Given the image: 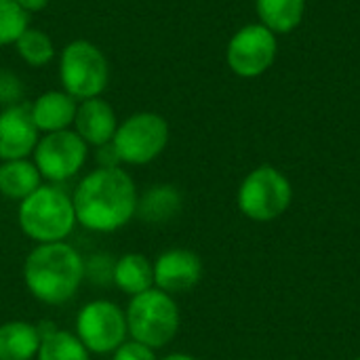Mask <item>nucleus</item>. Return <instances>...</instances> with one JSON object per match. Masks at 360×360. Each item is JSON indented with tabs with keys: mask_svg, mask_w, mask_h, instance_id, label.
I'll use <instances>...</instances> for the list:
<instances>
[{
	"mask_svg": "<svg viewBox=\"0 0 360 360\" xmlns=\"http://www.w3.org/2000/svg\"><path fill=\"white\" fill-rule=\"evenodd\" d=\"M40 333L42 342L36 360H91V352L82 346L76 333L55 329V325H51V329L40 327Z\"/></svg>",
	"mask_w": 360,
	"mask_h": 360,
	"instance_id": "obj_20",
	"label": "nucleus"
},
{
	"mask_svg": "<svg viewBox=\"0 0 360 360\" xmlns=\"http://www.w3.org/2000/svg\"><path fill=\"white\" fill-rule=\"evenodd\" d=\"M356 360H360V356H359V359H356Z\"/></svg>",
	"mask_w": 360,
	"mask_h": 360,
	"instance_id": "obj_27",
	"label": "nucleus"
},
{
	"mask_svg": "<svg viewBox=\"0 0 360 360\" xmlns=\"http://www.w3.org/2000/svg\"><path fill=\"white\" fill-rule=\"evenodd\" d=\"M255 11L259 23L270 32L289 34L302 23L306 0H255Z\"/></svg>",
	"mask_w": 360,
	"mask_h": 360,
	"instance_id": "obj_18",
	"label": "nucleus"
},
{
	"mask_svg": "<svg viewBox=\"0 0 360 360\" xmlns=\"http://www.w3.org/2000/svg\"><path fill=\"white\" fill-rule=\"evenodd\" d=\"M76 108L78 101L72 95H68L63 89L44 91L34 99V103H30L34 124L42 135L70 129L74 124Z\"/></svg>",
	"mask_w": 360,
	"mask_h": 360,
	"instance_id": "obj_14",
	"label": "nucleus"
},
{
	"mask_svg": "<svg viewBox=\"0 0 360 360\" xmlns=\"http://www.w3.org/2000/svg\"><path fill=\"white\" fill-rule=\"evenodd\" d=\"M59 82L76 101L101 97L110 82L108 57L91 40L68 42L59 55Z\"/></svg>",
	"mask_w": 360,
	"mask_h": 360,
	"instance_id": "obj_5",
	"label": "nucleus"
},
{
	"mask_svg": "<svg viewBox=\"0 0 360 360\" xmlns=\"http://www.w3.org/2000/svg\"><path fill=\"white\" fill-rule=\"evenodd\" d=\"M42 186V177L30 158L0 162V194L8 200L21 202Z\"/></svg>",
	"mask_w": 360,
	"mask_h": 360,
	"instance_id": "obj_17",
	"label": "nucleus"
},
{
	"mask_svg": "<svg viewBox=\"0 0 360 360\" xmlns=\"http://www.w3.org/2000/svg\"><path fill=\"white\" fill-rule=\"evenodd\" d=\"M72 127L86 146L101 148L112 143L118 129V116L105 99L93 97L78 101Z\"/></svg>",
	"mask_w": 360,
	"mask_h": 360,
	"instance_id": "obj_13",
	"label": "nucleus"
},
{
	"mask_svg": "<svg viewBox=\"0 0 360 360\" xmlns=\"http://www.w3.org/2000/svg\"><path fill=\"white\" fill-rule=\"evenodd\" d=\"M84 281V257L65 240L36 245L25 257L23 283L40 304L63 306L72 302Z\"/></svg>",
	"mask_w": 360,
	"mask_h": 360,
	"instance_id": "obj_2",
	"label": "nucleus"
},
{
	"mask_svg": "<svg viewBox=\"0 0 360 360\" xmlns=\"http://www.w3.org/2000/svg\"><path fill=\"white\" fill-rule=\"evenodd\" d=\"M32 156L42 179L49 184H61L82 171L89 158V146L74 129H65L42 135Z\"/></svg>",
	"mask_w": 360,
	"mask_h": 360,
	"instance_id": "obj_9",
	"label": "nucleus"
},
{
	"mask_svg": "<svg viewBox=\"0 0 360 360\" xmlns=\"http://www.w3.org/2000/svg\"><path fill=\"white\" fill-rule=\"evenodd\" d=\"M40 139L30 103H15L0 112V162L30 158Z\"/></svg>",
	"mask_w": 360,
	"mask_h": 360,
	"instance_id": "obj_11",
	"label": "nucleus"
},
{
	"mask_svg": "<svg viewBox=\"0 0 360 360\" xmlns=\"http://www.w3.org/2000/svg\"><path fill=\"white\" fill-rule=\"evenodd\" d=\"M23 95H25L23 80L15 72L0 68V105L8 108V105L21 103Z\"/></svg>",
	"mask_w": 360,
	"mask_h": 360,
	"instance_id": "obj_23",
	"label": "nucleus"
},
{
	"mask_svg": "<svg viewBox=\"0 0 360 360\" xmlns=\"http://www.w3.org/2000/svg\"><path fill=\"white\" fill-rule=\"evenodd\" d=\"M17 55L32 68H44L55 57V44L46 32L40 27H27L13 44Z\"/></svg>",
	"mask_w": 360,
	"mask_h": 360,
	"instance_id": "obj_21",
	"label": "nucleus"
},
{
	"mask_svg": "<svg viewBox=\"0 0 360 360\" xmlns=\"http://www.w3.org/2000/svg\"><path fill=\"white\" fill-rule=\"evenodd\" d=\"M160 360H196L194 356H190V354H184V352H173V354H167L165 359Z\"/></svg>",
	"mask_w": 360,
	"mask_h": 360,
	"instance_id": "obj_26",
	"label": "nucleus"
},
{
	"mask_svg": "<svg viewBox=\"0 0 360 360\" xmlns=\"http://www.w3.org/2000/svg\"><path fill=\"white\" fill-rule=\"evenodd\" d=\"M278 55V38L262 23H247L230 38L226 46L228 68L240 78L266 74Z\"/></svg>",
	"mask_w": 360,
	"mask_h": 360,
	"instance_id": "obj_10",
	"label": "nucleus"
},
{
	"mask_svg": "<svg viewBox=\"0 0 360 360\" xmlns=\"http://www.w3.org/2000/svg\"><path fill=\"white\" fill-rule=\"evenodd\" d=\"M293 200L289 177L272 165L253 169L240 184L236 205L240 213L253 221H272L281 217Z\"/></svg>",
	"mask_w": 360,
	"mask_h": 360,
	"instance_id": "obj_7",
	"label": "nucleus"
},
{
	"mask_svg": "<svg viewBox=\"0 0 360 360\" xmlns=\"http://www.w3.org/2000/svg\"><path fill=\"white\" fill-rule=\"evenodd\" d=\"M169 122L156 112H137L118 122L112 148L122 165L143 167L154 162L169 146Z\"/></svg>",
	"mask_w": 360,
	"mask_h": 360,
	"instance_id": "obj_6",
	"label": "nucleus"
},
{
	"mask_svg": "<svg viewBox=\"0 0 360 360\" xmlns=\"http://www.w3.org/2000/svg\"><path fill=\"white\" fill-rule=\"evenodd\" d=\"M76 338L91 354H114L127 340V314L110 300H93L76 314Z\"/></svg>",
	"mask_w": 360,
	"mask_h": 360,
	"instance_id": "obj_8",
	"label": "nucleus"
},
{
	"mask_svg": "<svg viewBox=\"0 0 360 360\" xmlns=\"http://www.w3.org/2000/svg\"><path fill=\"white\" fill-rule=\"evenodd\" d=\"M152 266L154 287L169 295L192 291L202 278V259L190 249H169Z\"/></svg>",
	"mask_w": 360,
	"mask_h": 360,
	"instance_id": "obj_12",
	"label": "nucleus"
},
{
	"mask_svg": "<svg viewBox=\"0 0 360 360\" xmlns=\"http://www.w3.org/2000/svg\"><path fill=\"white\" fill-rule=\"evenodd\" d=\"M112 283L129 297H135L154 289V266L143 253H124L114 262Z\"/></svg>",
	"mask_w": 360,
	"mask_h": 360,
	"instance_id": "obj_16",
	"label": "nucleus"
},
{
	"mask_svg": "<svg viewBox=\"0 0 360 360\" xmlns=\"http://www.w3.org/2000/svg\"><path fill=\"white\" fill-rule=\"evenodd\" d=\"M124 314H127L129 338L152 350L171 344L181 325L179 306L173 300V295L156 287L131 297Z\"/></svg>",
	"mask_w": 360,
	"mask_h": 360,
	"instance_id": "obj_4",
	"label": "nucleus"
},
{
	"mask_svg": "<svg viewBox=\"0 0 360 360\" xmlns=\"http://www.w3.org/2000/svg\"><path fill=\"white\" fill-rule=\"evenodd\" d=\"M30 27V13L15 0H0V46L15 44L17 38Z\"/></svg>",
	"mask_w": 360,
	"mask_h": 360,
	"instance_id": "obj_22",
	"label": "nucleus"
},
{
	"mask_svg": "<svg viewBox=\"0 0 360 360\" xmlns=\"http://www.w3.org/2000/svg\"><path fill=\"white\" fill-rule=\"evenodd\" d=\"M42 342L40 327L27 321L0 325V360H34Z\"/></svg>",
	"mask_w": 360,
	"mask_h": 360,
	"instance_id": "obj_15",
	"label": "nucleus"
},
{
	"mask_svg": "<svg viewBox=\"0 0 360 360\" xmlns=\"http://www.w3.org/2000/svg\"><path fill=\"white\" fill-rule=\"evenodd\" d=\"M15 2L27 13H36V11H42L51 0H15Z\"/></svg>",
	"mask_w": 360,
	"mask_h": 360,
	"instance_id": "obj_25",
	"label": "nucleus"
},
{
	"mask_svg": "<svg viewBox=\"0 0 360 360\" xmlns=\"http://www.w3.org/2000/svg\"><path fill=\"white\" fill-rule=\"evenodd\" d=\"M179 209H181L179 190L169 184H160L146 190V194L139 196L137 217H141L148 224H165L173 219L179 213Z\"/></svg>",
	"mask_w": 360,
	"mask_h": 360,
	"instance_id": "obj_19",
	"label": "nucleus"
},
{
	"mask_svg": "<svg viewBox=\"0 0 360 360\" xmlns=\"http://www.w3.org/2000/svg\"><path fill=\"white\" fill-rule=\"evenodd\" d=\"M112 360H158L156 359V350L135 342V340H127L114 354Z\"/></svg>",
	"mask_w": 360,
	"mask_h": 360,
	"instance_id": "obj_24",
	"label": "nucleus"
},
{
	"mask_svg": "<svg viewBox=\"0 0 360 360\" xmlns=\"http://www.w3.org/2000/svg\"><path fill=\"white\" fill-rule=\"evenodd\" d=\"M76 221L91 232L112 234L137 217V186L120 167H97L72 194Z\"/></svg>",
	"mask_w": 360,
	"mask_h": 360,
	"instance_id": "obj_1",
	"label": "nucleus"
},
{
	"mask_svg": "<svg viewBox=\"0 0 360 360\" xmlns=\"http://www.w3.org/2000/svg\"><path fill=\"white\" fill-rule=\"evenodd\" d=\"M17 224L36 245L63 243L78 224L72 196L57 184H42L19 202Z\"/></svg>",
	"mask_w": 360,
	"mask_h": 360,
	"instance_id": "obj_3",
	"label": "nucleus"
}]
</instances>
